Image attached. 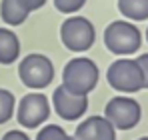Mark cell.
I'll return each mask as SVG.
<instances>
[{"mask_svg": "<svg viewBox=\"0 0 148 140\" xmlns=\"http://www.w3.org/2000/svg\"><path fill=\"white\" fill-rule=\"evenodd\" d=\"M100 80V68L92 58L76 56L66 62L62 70V86L74 94H88L96 88Z\"/></svg>", "mask_w": 148, "mask_h": 140, "instance_id": "1", "label": "cell"}, {"mask_svg": "<svg viewBox=\"0 0 148 140\" xmlns=\"http://www.w3.org/2000/svg\"><path fill=\"white\" fill-rule=\"evenodd\" d=\"M104 46L116 56H132L142 46V32L130 20H114L104 30Z\"/></svg>", "mask_w": 148, "mask_h": 140, "instance_id": "2", "label": "cell"}, {"mask_svg": "<svg viewBox=\"0 0 148 140\" xmlns=\"http://www.w3.org/2000/svg\"><path fill=\"white\" fill-rule=\"evenodd\" d=\"M106 80L108 84L122 94H136L144 90V80H142V70L136 60L132 58H118L114 60L106 70Z\"/></svg>", "mask_w": 148, "mask_h": 140, "instance_id": "3", "label": "cell"}, {"mask_svg": "<svg viewBox=\"0 0 148 140\" xmlns=\"http://www.w3.org/2000/svg\"><path fill=\"white\" fill-rule=\"evenodd\" d=\"M60 40L72 52H86L96 42V28L84 16H68L60 24Z\"/></svg>", "mask_w": 148, "mask_h": 140, "instance_id": "4", "label": "cell"}, {"mask_svg": "<svg viewBox=\"0 0 148 140\" xmlns=\"http://www.w3.org/2000/svg\"><path fill=\"white\" fill-rule=\"evenodd\" d=\"M18 76L24 86L32 90H42L54 80V64L44 54H28L18 64Z\"/></svg>", "mask_w": 148, "mask_h": 140, "instance_id": "5", "label": "cell"}, {"mask_svg": "<svg viewBox=\"0 0 148 140\" xmlns=\"http://www.w3.org/2000/svg\"><path fill=\"white\" fill-rule=\"evenodd\" d=\"M104 118L116 130H132L142 118V108L138 100L130 96H114L112 100L106 102Z\"/></svg>", "mask_w": 148, "mask_h": 140, "instance_id": "6", "label": "cell"}, {"mask_svg": "<svg viewBox=\"0 0 148 140\" xmlns=\"http://www.w3.org/2000/svg\"><path fill=\"white\" fill-rule=\"evenodd\" d=\"M16 120L22 128H38L50 118V100L46 94L30 92L18 100V108L14 110Z\"/></svg>", "mask_w": 148, "mask_h": 140, "instance_id": "7", "label": "cell"}, {"mask_svg": "<svg viewBox=\"0 0 148 140\" xmlns=\"http://www.w3.org/2000/svg\"><path fill=\"white\" fill-rule=\"evenodd\" d=\"M52 108H54V112L62 118V120L72 122V120L82 118L84 112L88 110V96L74 94L60 84L52 92Z\"/></svg>", "mask_w": 148, "mask_h": 140, "instance_id": "8", "label": "cell"}, {"mask_svg": "<svg viewBox=\"0 0 148 140\" xmlns=\"http://www.w3.org/2000/svg\"><path fill=\"white\" fill-rule=\"evenodd\" d=\"M74 138L76 140H116V128L104 116H88L76 126Z\"/></svg>", "mask_w": 148, "mask_h": 140, "instance_id": "9", "label": "cell"}, {"mask_svg": "<svg viewBox=\"0 0 148 140\" xmlns=\"http://www.w3.org/2000/svg\"><path fill=\"white\" fill-rule=\"evenodd\" d=\"M20 56V40L10 28H0V64L10 66Z\"/></svg>", "mask_w": 148, "mask_h": 140, "instance_id": "10", "label": "cell"}, {"mask_svg": "<svg viewBox=\"0 0 148 140\" xmlns=\"http://www.w3.org/2000/svg\"><path fill=\"white\" fill-rule=\"evenodd\" d=\"M30 10L22 4V0H2L0 4V16L8 26H18L28 18Z\"/></svg>", "mask_w": 148, "mask_h": 140, "instance_id": "11", "label": "cell"}, {"mask_svg": "<svg viewBox=\"0 0 148 140\" xmlns=\"http://www.w3.org/2000/svg\"><path fill=\"white\" fill-rule=\"evenodd\" d=\"M118 10L130 22L148 20V0H118Z\"/></svg>", "mask_w": 148, "mask_h": 140, "instance_id": "12", "label": "cell"}, {"mask_svg": "<svg viewBox=\"0 0 148 140\" xmlns=\"http://www.w3.org/2000/svg\"><path fill=\"white\" fill-rule=\"evenodd\" d=\"M16 110V98L14 94L6 88H0V124L8 122L10 118L14 116Z\"/></svg>", "mask_w": 148, "mask_h": 140, "instance_id": "13", "label": "cell"}, {"mask_svg": "<svg viewBox=\"0 0 148 140\" xmlns=\"http://www.w3.org/2000/svg\"><path fill=\"white\" fill-rule=\"evenodd\" d=\"M64 136H66V132H64L62 126H58V124H46L44 128L38 130L36 140H62Z\"/></svg>", "mask_w": 148, "mask_h": 140, "instance_id": "14", "label": "cell"}, {"mask_svg": "<svg viewBox=\"0 0 148 140\" xmlns=\"http://www.w3.org/2000/svg\"><path fill=\"white\" fill-rule=\"evenodd\" d=\"M52 2H54L56 10L62 14H76L86 4V0H52Z\"/></svg>", "mask_w": 148, "mask_h": 140, "instance_id": "15", "label": "cell"}, {"mask_svg": "<svg viewBox=\"0 0 148 140\" xmlns=\"http://www.w3.org/2000/svg\"><path fill=\"white\" fill-rule=\"evenodd\" d=\"M136 62H138V66H140V70H142L144 88H148V52H146V54H140V56L136 58Z\"/></svg>", "mask_w": 148, "mask_h": 140, "instance_id": "16", "label": "cell"}, {"mask_svg": "<svg viewBox=\"0 0 148 140\" xmlns=\"http://www.w3.org/2000/svg\"><path fill=\"white\" fill-rule=\"evenodd\" d=\"M0 140H30V136L22 130H8Z\"/></svg>", "mask_w": 148, "mask_h": 140, "instance_id": "17", "label": "cell"}, {"mask_svg": "<svg viewBox=\"0 0 148 140\" xmlns=\"http://www.w3.org/2000/svg\"><path fill=\"white\" fill-rule=\"evenodd\" d=\"M22 4H24L30 12H34V10H38V8H42V6L46 4V0H22Z\"/></svg>", "mask_w": 148, "mask_h": 140, "instance_id": "18", "label": "cell"}, {"mask_svg": "<svg viewBox=\"0 0 148 140\" xmlns=\"http://www.w3.org/2000/svg\"><path fill=\"white\" fill-rule=\"evenodd\" d=\"M62 140H76V138H74V136H68V134H66V136H64Z\"/></svg>", "mask_w": 148, "mask_h": 140, "instance_id": "19", "label": "cell"}, {"mask_svg": "<svg viewBox=\"0 0 148 140\" xmlns=\"http://www.w3.org/2000/svg\"><path fill=\"white\" fill-rule=\"evenodd\" d=\"M138 140H148V136H142V138H138Z\"/></svg>", "mask_w": 148, "mask_h": 140, "instance_id": "20", "label": "cell"}, {"mask_svg": "<svg viewBox=\"0 0 148 140\" xmlns=\"http://www.w3.org/2000/svg\"><path fill=\"white\" fill-rule=\"evenodd\" d=\"M146 40H148V28H146Z\"/></svg>", "mask_w": 148, "mask_h": 140, "instance_id": "21", "label": "cell"}]
</instances>
